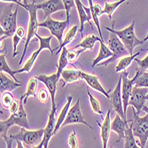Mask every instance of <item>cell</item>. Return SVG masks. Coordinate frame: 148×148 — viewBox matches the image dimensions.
<instances>
[{"mask_svg": "<svg viewBox=\"0 0 148 148\" xmlns=\"http://www.w3.org/2000/svg\"><path fill=\"white\" fill-rule=\"evenodd\" d=\"M23 96L21 95V106H20V109L14 113V114H11V116L9 119L5 121H1L0 122V136L3 139H5L6 143V147L11 148L12 146V140L8 136H7V132L8 130L13 126V125H18L21 128H26V129H29V124L28 122V119H27V114L24 109V102H23Z\"/></svg>", "mask_w": 148, "mask_h": 148, "instance_id": "cell-1", "label": "cell"}, {"mask_svg": "<svg viewBox=\"0 0 148 148\" xmlns=\"http://www.w3.org/2000/svg\"><path fill=\"white\" fill-rule=\"evenodd\" d=\"M16 6L15 11H12V5L6 6L1 12L0 17V40H4L5 38L13 36L17 30V13L18 7Z\"/></svg>", "mask_w": 148, "mask_h": 148, "instance_id": "cell-2", "label": "cell"}, {"mask_svg": "<svg viewBox=\"0 0 148 148\" xmlns=\"http://www.w3.org/2000/svg\"><path fill=\"white\" fill-rule=\"evenodd\" d=\"M106 30H108L109 32L114 33L120 39L121 41L123 42V44L124 45V46L126 47V49L128 50L130 55L133 54V50L136 46L143 45L144 42L143 40H139L135 34V21H132V23L128 26L126 29H123V30H115L110 28H107L106 27L105 28Z\"/></svg>", "mask_w": 148, "mask_h": 148, "instance_id": "cell-3", "label": "cell"}, {"mask_svg": "<svg viewBox=\"0 0 148 148\" xmlns=\"http://www.w3.org/2000/svg\"><path fill=\"white\" fill-rule=\"evenodd\" d=\"M133 115L134 118L131 120L133 134L135 138H138L140 142L142 148L145 147L148 140V114L140 117L137 114L136 109L133 107Z\"/></svg>", "mask_w": 148, "mask_h": 148, "instance_id": "cell-4", "label": "cell"}, {"mask_svg": "<svg viewBox=\"0 0 148 148\" xmlns=\"http://www.w3.org/2000/svg\"><path fill=\"white\" fill-rule=\"evenodd\" d=\"M24 4L26 5V10H28L29 13V26H28V32H27V37H26V41H25V45H24V51L23 53L21 54V60L19 62V64L21 65L23 61V58L25 57L27 49H28V46L30 43V40L36 36V35L37 34V29L39 27V23L37 21V15H36V5L35 4V2L29 4L27 3L24 0Z\"/></svg>", "mask_w": 148, "mask_h": 148, "instance_id": "cell-5", "label": "cell"}, {"mask_svg": "<svg viewBox=\"0 0 148 148\" xmlns=\"http://www.w3.org/2000/svg\"><path fill=\"white\" fill-rule=\"evenodd\" d=\"M108 47L113 52V56L111 58H109L106 61L99 63L97 66H106L108 64L115 61L118 58L130 54L128 50L123 44V42L121 41V39L114 33H112V32H110V36H109V40H108Z\"/></svg>", "mask_w": 148, "mask_h": 148, "instance_id": "cell-6", "label": "cell"}, {"mask_svg": "<svg viewBox=\"0 0 148 148\" xmlns=\"http://www.w3.org/2000/svg\"><path fill=\"white\" fill-rule=\"evenodd\" d=\"M45 134V129L37 130H30L29 129L21 128V130L16 135H10L9 138L11 139L20 140L22 143L35 147L34 145L40 141L41 142Z\"/></svg>", "mask_w": 148, "mask_h": 148, "instance_id": "cell-7", "label": "cell"}, {"mask_svg": "<svg viewBox=\"0 0 148 148\" xmlns=\"http://www.w3.org/2000/svg\"><path fill=\"white\" fill-rule=\"evenodd\" d=\"M52 35H51L50 36H47V37H42V36H40L39 35H36V37L39 40V43H40V45H39V48L38 50H36V51H34L32 53V55L31 57L29 59V60L27 61L25 63V65L23 66V68L19 69V70H16V74L18 73H22V72H27V73H29L31 70H32V68H33V66L35 64V61L36 60L38 55H39V53L41 52L43 50L45 49H47L49 50L51 53L53 52V50L51 49V40L52 38Z\"/></svg>", "mask_w": 148, "mask_h": 148, "instance_id": "cell-8", "label": "cell"}, {"mask_svg": "<svg viewBox=\"0 0 148 148\" xmlns=\"http://www.w3.org/2000/svg\"><path fill=\"white\" fill-rule=\"evenodd\" d=\"M139 75H140V72L138 70L137 74L134 75V77L130 79L128 77L129 73L127 70L122 71V74H121V75H122V81H123L122 82V96H123V109H124L125 115L127 113V108L129 106V101H130V99L131 96L133 87H134V85H135V82H136V80L138 78Z\"/></svg>", "mask_w": 148, "mask_h": 148, "instance_id": "cell-9", "label": "cell"}, {"mask_svg": "<svg viewBox=\"0 0 148 148\" xmlns=\"http://www.w3.org/2000/svg\"><path fill=\"white\" fill-rule=\"evenodd\" d=\"M69 24V23L68 21H55V20H53L52 18H51L49 16L43 22L39 23V27L48 29L50 30L51 34L58 39V41H59V43L60 45L63 42V33H64V30L66 28H68Z\"/></svg>", "mask_w": 148, "mask_h": 148, "instance_id": "cell-10", "label": "cell"}, {"mask_svg": "<svg viewBox=\"0 0 148 148\" xmlns=\"http://www.w3.org/2000/svg\"><path fill=\"white\" fill-rule=\"evenodd\" d=\"M122 82H123L122 75H120L117 85L114 88L113 94L110 96V103L115 113L122 117L124 120V122L128 123L127 116L125 115L124 109H123V96H122Z\"/></svg>", "mask_w": 148, "mask_h": 148, "instance_id": "cell-11", "label": "cell"}, {"mask_svg": "<svg viewBox=\"0 0 148 148\" xmlns=\"http://www.w3.org/2000/svg\"><path fill=\"white\" fill-rule=\"evenodd\" d=\"M148 93V88L134 86L131 96L129 101V106H133L136 109L138 114L142 112V109L146 102V95Z\"/></svg>", "mask_w": 148, "mask_h": 148, "instance_id": "cell-12", "label": "cell"}, {"mask_svg": "<svg viewBox=\"0 0 148 148\" xmlns=\"http://www.w3.org/2000/svg\"><path fill=\"white\" fill-rule=\"evenodd\" d=\"M36 78L42 82L47 88L51 98V108L57 109V106L55 102V96L57 92V84L60 78L58 77L57 74H52L51 75H39L36 76Z\"/></svg>", "mask_w": 148, "mask_h": 148, "instance_id": "cell-13", "label": "cell"}, {"mask_svg": "<svg viewBox=\"0 0 148 148\" xmlns=\"http://www.w3.org/2000/svg\"><path fill=\"white\" fill-rule=\"evenodd\" d=\"M75 123L84 124L87 126L88 128H90V130H93V128L85 122L83 117V114L80 108V99H77L76 103L71 107V108H69V113L66 114V117L64 121V123H62L61 127H65L69 124H75Z\"/></svg>", "mask_w": 148, "mask_h": 148, "instance_id": "cell-14", "label": "cell"}, {"mask_svg": "<svg viewBox=\"0 0 148 148\" xmlns=\"http://www.w3.org/2000/svg\"><path fill=\"white\" fill-rule=\"evenodd\" d=\"M55 113H56V109H53V108L51 109L49 118H48V122L45 128V134H44L43 139L36 147H37V148H42V147L47 148L48 147L50 139L51 138L52 136H54V130H55V126H56Z\"/></svg>", "mask_w": 148, "mask_h": 148, "instance_id": "cell-15", "label": "cell"}, {"mask_svg": "<svg viewBox=\"0 0 148 148\" xmlns=\"http://www.w3.org/2000/svg\"><path fill=\"white\" fill-rule=\"evenodd\" d=\"M36 8L37 10L40 9L44 11L45 19L58 11L65 10L62 0H47V1L36 5Z\"/></svg>", "mask_w": 148, "mask_h": 148, "instance_id": "cell-16", "label": "cell"}, {"mask_svg": "<svg viewBox=\"0 0 148 148\" xmlns=\"http://www.w3.org/2000/svg\"><path fill=\"white\" fill-rule=\"evenodd\" d=\"M82 77H83V80H84L85 82L87 83V84L92 88L93 90H95L100 93H102L103 95H105V97L107 99H110V96L108 92H107L104 88L103 86L101 85V84L99 82V79H98V76L95 75H90V74H87V73H84L82 71Z\"/></svg>", "mask_w": 148, "mask_h": 148, "instance_id": "cell-17", "label": "cell"}, {"mask_svg": "<svg viewBox=\"0 0 148 148\" xmlns=\"http://www.w3.org/2000/svg\"><path fill=\"white\" fill-rule=\"evenodd\" d=\"M110 114H111V110L109 109L103 121V123H99L98 122V124L100 128V136H101L104 148L107 147V143H108L109 137H110V131L112 130H111V122H110Z\"/></svg>", "mask_w": 148, "mask_h": 148, "instance_id": "cell-18", "label": "cell"}, {"mask_svg": "<svg viewBox=\"0 0 148 148\" xmlns=\"http://www.w3.org/2000/svg\"><path fill=\"white\" fill-rule=\"evenodd\" d=\"M128 123L124 122V120L122 117H121L118 114H115V117H114V121L111 123V130L113 131H114L117 134V135H118L117 143H119L122 139H124V134H125L126 124Z\"/></svg>", "mask_w": 148, "mask_h": 148, "instance_id": "cell-19", "label": "cell"}, {"mask_svg": "<svg viewBox=\"0 0 148 148\" xmlns=\"http://www.w3.org/2000/svg\"><path fill=\"white\" fill-rule=\"evenodd\" d=\"M75 7L78 12V16L80 21V33H83L85 22H88L91 26V28H93L90 22V19L92 18V16L91 14L87 12V11L84 8V5L81 2V0H75Z\"/></svg>", "mask_w": 148, "mask_h": 148, "instance_id": "cell-20", "label": "cell"}, {"mask_svg": "<svg viewBox=\"0 0 148 148\" xmlns=\"http://www.w3.org/2000/svg\"><path fill=\"white\" fill-rule=\"evenodd\" d=\"M61 77L63 79V81L65 82L64 85L68 84H71L74 82H76V81L83 79L82 77V71L76 69V68L75 66L74 69H64L62 74H61Z\"/></svg>", "mask_w": 148, "mask_h": 148, "instance_id": "cell-21", "label": "cell"}, {"mask_svg": "<svg viewBox=\"0 0 148 148\" xmlns=\"http://www.w3.org/2000/svg\"><path fill=\"white\" fill-rule=\"evenodd\" d=\"M0 83H1V86H0V90H1V92L12 91V90H13L14 89L21 86V84L17 83L15 80L10 79L3 72H1V75H0Z\"/></svg>", "mask_w": 148, "mask_h": 148, "instance_id": "cell-22", "label": "cell"}, {"mask_svg": "<svg viewBox=\"0 0 148 148\" xmlns=\"http://www.w3.org/2000/svg\"><path fill=\"white\" fill-rule=\"evenodd\" d=\"M100 43V48H99V52L97 56V58L93 60L92 62V68H94L95 66H97L99 63H100L103 60H106V59H109L113 56V52L112 51L109 49V47H107L106 45L105 44L104 40H100L99 41Z\"/></svg>", "mask_w": 148, "mask_h": 148, "instance_id": "cell-23", "label": "cell"}, {"mask_svg": "<svg viewBox=\"0 0 148 148\" xmlns=\"http://www.w3.org/2000/svg\"><path fill=\"white\" fill-rule=\"evenodd\" d=\"M124 146L125 148H138L140 147L139 145L137 144L135 140V136L133 134V130H132V123L130 120V125H129V123L126 124V129H125V134H124Z\"/></svg>", "mask_w": 148, "mask_h": 148, "instance_id": "cell-24", "label": "cell"}, {"mask_svg": "<svg viewBox=\"0 0 148 148\" xmlns=\"http://www.w3.org/2000/svg\"><path fill=\"white\" fill-rule=\"evenodd\" d=\"M72 99H73L72 96H69L68 98H66V103L64 106L62 110L60 111V114H59L58 120H57V122H56V126H55V130H54V135L58 132V130L61 128L62 123H64V121H65V119L66 117V114H68V113H69V106H70V104L72 102Z\"/></svg>", "mask_w": 148, "mask_h": 148, "instance_id": "cell-25", "label": "cell"}, {"mask_svg": "<svg viewBox=\"0 0 148 148\" xmlns=\"http://www.w3.org/2000/svg\"><path fill=\"white\" fill-rule=\"evenodd\" d=\"M37 86H38V80L36 78V77H32L30 78V80L29 81L28 83V85H27V90H26V93L23 94V102L24 104L27 103L28 101V99L29 97H34V98H36V89H37Z\"/></svg>", "mask_w": 148, "mask_h": 148, "instance_id": "cell-26", "label": "cell"}, {"mask_svg": "<svg viewBox=\"0 0 148 148\" xmlns=\"http://www.w3.org/2000/svg\"><path fill=\"white\" fill-rule=\"evenodd\" d=\"M100 38H99L98 36H94V35H90V36H87L82 42H81L80 44L76 45L75 46L73 47V49H78V48H84V50H93L94 48V45H95V44L99 41Z\"/></svg>", "mask_w": 148, "mask_h": 148, "instance_id": "cell-27", "label": "cell"}, {"mask_svg": "<svg viewBox=\"0 0 148 148\" xmlns=\"http://www.w3.org/2000/svg\"><path fill=\"white\" fill-rule=\"evenodd\" d=\"M140 52H141V51H138L137 53H135V54H132V55H130V56H127V57L123 58L122 60H121L118 62L116 68H115V72L116 73H119V72H122L123 70H126L129 68V66H130V65L131 64V62L133 60H135V59L138 56L140 55Z\"/></svg>", "mask_w": 148, "mask_h": 148, "instance_id": "cell-28", "label": "cell"}, {"mask_svg": "<svg viewBox=\"0 0 148 148\" xmlns=\"http://www.w3.org/2000/svg\"><path fill=\"white\" fill-rule=\"evenodd\" d=\"M77 30H78V26L74 25L72 28L68 31V33H66V36H65V38L63 39V42L60 45L59 47L55 48V51H57V54H59V52L61 51L63 47H65L66 45H69V43H71L73 41V39L75 38V36L76 35Z\"/></svg>", "mask_w": 148, "mask_h": 148, "instance_id": "cell-29", "label": "cell"}, {"mask_svg": "<svg viewBox=\"0 0 148 148\" xmlns=\"http://www.w3.org/2000/svg\"><path fill=\"white\" fill-rule=\"evenodd\" d=\"M68 51H69V50L66 48V46L63 47L61 51H60V59H59V64H58V70H57V73H56L59 78H60L64 69L66 66V65L69 64Z\"/></svg>", "mask_w": 148, "mask_h": 148, "instance_id": "cell-30", "label": "cell"}, {"mask_svg": "<svg viewBox=\"0 0 148 148\" xmlns=\"http://www.w3.org/2000/svg\"><path fill=\"white\" fill-rule=\"evenodd\" d=\"M0 71H1V72H5V73L9 74V75L13 80H15L17 83H20V81L14 75L16 74V70L12 71L10 69V66L7 65V62H6V60H5V53H2V52H1V54H0Z\"/></svg>", "mask_w": 148, "mask_h": 148, "instance_id": "cell-31", "label": "cell"}, {"mask_svg": "<svg viewBox=\"0 0 148 148\" xmlns=\"http://www.w3.org/2000/svg\"><path fill=\"white\" fill-rule=\"evenodd\" d=\"M125 1H127V0H118L117 2H114V3L106 2L105 3V7H104L103 11H102V14H107V15H108V18L111 20L114 12L119 7L120 5H122Z\"/></svg>", "mask_w": 148, "mask_h": 148, "instance_id": "cell-32", "label": "cell"}, {"mask_svg": "<svg viewBox=\"0 0 148 148\" xmlns=\"http://www.w3.org/2000/svg\"><path fill=\"white\" fill-rule=\"evenodd\" d=\"M87 94H88V96H89V99H90V106H91V109L94 113H96L98 114H100L102 115L103 112L101 111V108H100V105L99 103V101L94 98L90 92L89 90H87Z\"/></svg>", "mask_w": 148, "mask_h": 148, "instance_id": "cell-33", "label": "cell"}, {"mask_svg": "<svg viewBox=\"0 0 148 148\" xmlns=\"http://www.w3.org/2000/svg\"><path fill=\"white\" fill-rule=\"evenodd\" d=\"M89 2V5H90V12H91V16H92V20L94 21V24L96 25L97 29L99 30V34L101 36V40H104L103 39V36H102V33H101V29H100V25H99V17L97 16L96 14V12L94 10V3L92 2V0H88Z\"/></svg>", "mask_w": 148, "mask_h": 148, "instance_id": "cell-34", "label": "cell"}, {"mask_svg": "<svg viewBox=\"0 0 148 148\" xmlns=\"http://www.w3.org/2000/svg\"><path fill=\"white\" fill-rule=\"evenodd\" d=\"M13 100H14V99H13V96L11 93V91L3 92L2 96H1V103L5 108H9L12 103L13 102Z\"/></svg>", "mask_w": 148, "mask_h": 148, "instance_id": "cell-35", "label": "cell"}, {"mask_svg": "<svg viewBox=\"0 0 148 148\" xmlns=\"http://www.w3.org/2000/svg\"><path fill=\"white\" fill-rule=\"evenodd\" d=\"M86 50H84V48H81V49H79V50H76V49H70V50H69V51H68V60H69V62H70V63H75L76 60H77V59H78V57L80 56V54L82 52H84V51H85Z\"/></svg>", "mask_w": 148, "mask_h": 148, "instance_id": "cell-36", "label": "cell"}, {"mask_svg": "<svg viewBox=\"0 0 148 148\" xmlns=\"http://www.w3.org/2000/svg\"><path fill=\"white\" fill-rule=\"evenodd\" d=\"M136 87H145L148 88V72H144L139 75L138 78L136 80L135 85Z\"/></svg>", "mask_w": 148, "mask_h": 148, "instance_id": "cell-37", "label": "cell"}, {"mask_svg": "<svg viewBox=\"0 0 148 148\" xmlns=\"http://www.w3.org/2000/svg\"><path fill=\"white\" fill-rule=\"evenodd\" d=\"M62 2L65 6V10H66V21L69 23L70 10L75 6V0H62Z\"/></svg>", "mask_w": 148, "mask_h": 148, "instance_id": "cell-38", "label": "cell"}, {"mask_svg": "<svg viewBox=\"0 0 148 148\" xmlns=\"http://www.w3.org/2000/svg\"><path fill=\"white\" fill-rule=\"evenodd\" d=\"M135 61L138 63V71L140 72V74L145 72L146 70H148V54L143 59V60H138V59H135Z\"/></svg>", "mask_w": 148, "mask_h": 148, "instance_id": "cell-39", "label": "cell"}, {"mask_svg": "<svg viewBox=\"0 0 148 148\" xmlns=\"http://www.w3.org/2000/svg\"><path fill=\"white\" fill-rule=\"evenodd\" d=\"M48 92H49L48 90H45V89H42V90H39L37 98L41 103L46 104L48 102V99H49V93Z\"/></svg>", "mask_w": 148, "mask_h": 148, "instance_id": "cell-40", "label": "cell"}, {"mask_svg": "<svg viewBox=\"0 0 148 148\" xmlns=\"http://www.w3.org/2000/svg\"><path fill=\"white\" fill-rule=\"evenodd\" d=\"M22 38L21 36H19L16 33L13 35L12 36V50H13V53H12V57L14 58L17 54H18V52H17V46L19 45V43L21 42V40Z\"/></svg>", "mask_w": 148, "mask_h": 148, "instance_id": "cell-41", "label": "cell"}, {"mask_svg": "<svg viewBox=\"0 0 148 148\" xmlns=\"http://www.w3.org/2000/svg\"><path fill=\"white\" fill-rule=\"evenodd\" d=\"M69 145L71 148H78L79 147L77 138H76V133L75 130H73V133H71L69 137Z\"/></svg>", "mask_w": 148, "mask_h": 148, "instance_id": "cell-42", "label": "cell"}, {"mask_svg": "<svg viewBox=\"0 0 148 148\" xmlns=\"http://www.w3.org/2000/svg\"><path fill=\"white\" fill-rule=\"evenodd\" d=\"M20 106H21V101L14 99V100H13V102L12 103V105L10 106V107L8 108V109H9V112H10L11 114H14V113H16V112L20 109Z\"/></svg>", "mask_w": 148, "mask_h": 148, "instance_id": "cell-43", "label": "cell"}, {"mask_svg": "<svg viewBox=\"0 0 148 148\" xmlns=\"http://www.w3.org/2000/svg\"><path fill=\"white\" fill-rule=\"evenodd\" d=\"M94 10H95L96 14H97V16H98V17H99V16L103 15V14H102V11H103V10L101 9L100 5H99V4H94Z\"/></svg>", "mask_w": 148, "mask_h": 148, "instance_id": "cell-44", "label": "cell"}, {"mask_svg": "<svg viewBox=\"0 0 148 148\" xmlns=\"http://www.w3.org/2000/svg\"><path fill=\"white\" fill-rule=\"evenodd\" d=\"M1 2H9V3H15V4H17L18 5H20V6H22L23 8H25L26 9V5L24 4H22V3H21V2H19L18 0H0Z\"/></svg>", "mask_w": 148, "mask_h": 148, "instance_id": "cell-45", "label": "cell"}, {"mask_svg": "<svg viewBox=\"0 0 148 148\" xmlns=\"http://www.w3.org/2000/svg\"><path fill=\"white\" fill-rule=\"evenodd\" d=\"M19 36H21V38H24L25 37V30H24V29L23 28H21V27H19V28H17V30H16V32H15Z\"/></svg>", "mask_w": 148, "mask_h": 148, "instance_id": "cell-46", "label": "cell"}, {"mask_svg": "<svg viewBox=\"0 0 148 148\" xmlns=\"http://www.w3.org/2000/svg\"><path fill=\"white\" fill-rule=\"evenodd\" d=\"M16 142H17V147H18V148H22V147H24V146H23V145L21 144V143H22L21 141H20V140H16Z\"/></svg>", "mask_w": 148, "mask_h": 148, "instance_id": "cell-47", "label": "cell"}, {"mask_svg": "<svg viewBox=\"0 0 148 148\" xmlns=\"http://www.w3.org/2000/svg\"><path fill=\"white\" fill-rule=\"evenodd\" d=\"M142 111H145L146 114H148V106H146L145 105L144 107H143V109H142Z\"/></svg>", "mask_w": 148, "mask_h": 148, "instance_id": "cell-48", "label": "cell"}, {"mask_svg": "<svg viewBox=\"0 0 148 148\" xmlns=\"http://www.w3.org/2000/svg\"><path fill=\"white\" fill-rule=\"evenodd\" d=\"M147 40H148V33L146 34V36H145V37L144 38V40H143V42L145 43V42H146V41H147Z\"/></svg>", "mask_w": 148, "mask_h": 148, "instance_id": "cell-49", "label": "cell"}, {"mask_svg": "<svg viewBox=\"0 0 148 148\" xmlns=\"http://www.w3.org/2000/svg\"><path fill=\"white\" fill-rule=\"evenodd\" d=\"M148 51V48H147V49H143V50H141V51Z\"/></svg>", "mask_w": 148, "mask_h": 148, "instance_id": "cell-50", "label": "cell"}, {"mask_svg": "<svg viewBox=\"0 0 148 148\" xmlns=\"http://www.w3.org/2000/svg\"><path fill=\"white\" fill-rule=\"evenodd\" d=\"M146 100H148V93H147V95H146Z\"/></svg>", "mask_w": 148, "mask_h": 148, "instance_id": "cell-51", "label": "cell"}, {"mask_svg": "<svg viewBox=\"0 0 148 148\" xmlns=\"http://www.w3.org/2000/svg\"><path fill=\"white\" fill-rule=\"evenodd\" d=\"M18 1H19V2H21H21H22V1H24V0H18Z\"/></svg>", "mask_w": 148, "mask_h": 148, "instance_id": "cell-52", "label": "cell"}]
</instances>
